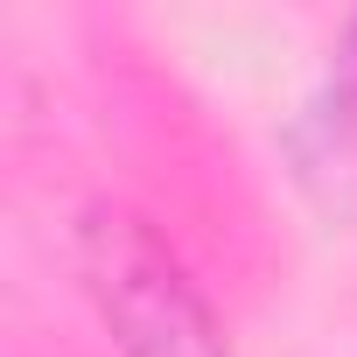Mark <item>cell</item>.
<instances>
[{
	"mask_svg": "<svg viewBox=\"0 0 357 357\" xmlns=\"http://www.w3.org/2000/svg\"><path fill=\"white\" fill-rule=\"evenodd\" d=\"M84 280L119 343V357H231L218 315L175 266V252L126 211H91L84 225Z\"/></svg>",
	"mask_w": 357,
	"mask_h": 357,
	"instance_id": "cell-1",
	"label": "cell"
}]
</instances>
